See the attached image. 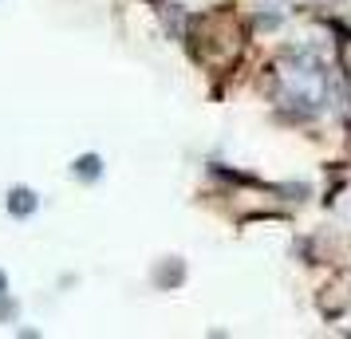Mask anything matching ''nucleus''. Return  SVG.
<instances>
[{
    "label": "nucleus",
    "mask_w": 351,
    "mask_h": 339,
    "mask_svg": "<svg viewBox=\"0 0 351 339\" xmlns=\"http://www.w3.org/2000/svg\"><path fill=\"white\" fill-rule=\"evenodd\" d=\"M80 174L83 178H91V174L99 178V158H80Z\"/></svg>",
    "instance_id": "nucleus-2"
},
{
    "label": "nucleus",
    "mask_w": 351,
    "mask_h": 339,
    "mask_svg": "<svg viewBox=\"0 0 351 339\" xmlns=\"http://www.w3.org/2000/svg\"><path fill=\"white\" fill-rule=\"evenodd\" d=\"M8 210L16 213V217H28V213L36 210V194H28V190H12V197H8Z\"/></svg>",
    "instance_id": "nucleus-1"
}]
</instances>
